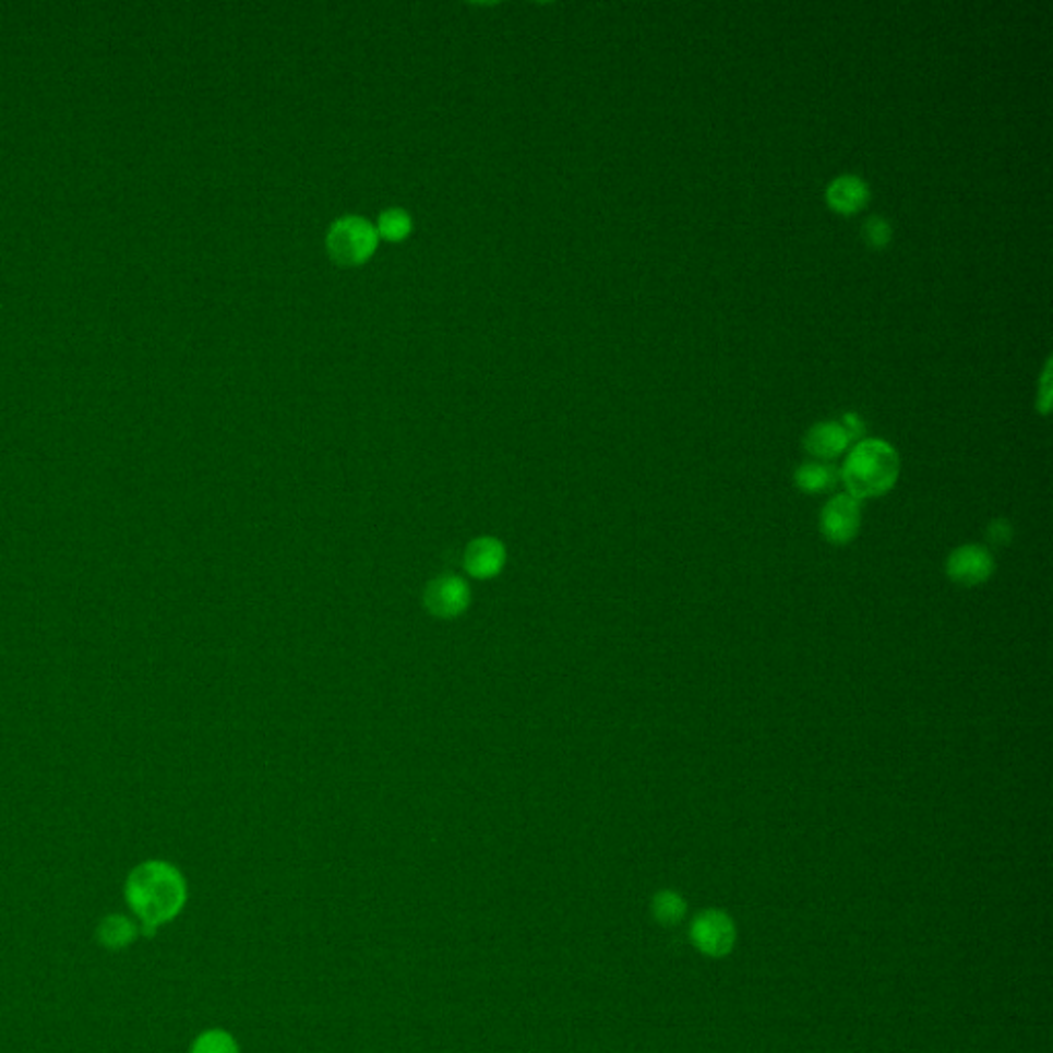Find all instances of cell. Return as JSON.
I'll list each match as a JSON object with an SVG mask.
<instances>
[{"label":"cell","mask_w":1053,"mask_h":1053,"mask_svg":"<svg viewBox=\"0 0 1053 1053\" xmlns=\"http://www.w3.org/2000/svg\"><path fill=\"white\" fill-rule=\"evenodd\" d=\"M424 603L436 618H457L469 606V589L457 576H441L427 587Z\"/></svg>","instance_id":"52a82bcc"},{"label":"cell","mask_w":1053,"mask_h":1053,"mask_svg":"<svg viewBox=\"0 0 1053 1053\" xmlns=\"http://www.w3.org/2000/svg\"><path fill=\"white\" fill-rule=\"evenodd\" d=\"M996 571V560L992 552L978 543H967L953 550L946 558L945 572L950 583L971 589L980 587L992 578Z\"/></svg>","instance_id":"8992f818"},{"label":"cell","mask_w":1053,"mask_h":1053,"mask_svg":"<svg viewBox=\"0 0 1053 1053\" xmlns=\"http://www.w3.org/2000/svg\"><path fill=\"white\" fill-rule=\"evenodd\" d=\"M125 904L141 922V932L153 938L157 929L176 920L188 899L186 878L165 860H146L125 878Z\"/></svg>","instance_id":"6da1fadb"},{"label":"cell","mask_w":1053,"mask_h":1053,"mask_svg":"<svg viewBox=\"0 0 1053 1053\" xmlns=\"http://www.w3.org/2000/svg\"><path fill=\"white\" fill-rule=\"evenodd\" d=\"M839 422H841V427L846 429V432L850 434L852 441H862V436H864V432H866V424H864V420L858 416L857 411L843 414V418H841Z\"/></svg>","instance_id":"d6986e66"},{"label":"cell","mask_w":1053,"mask_h":1053,"mask_svg":"<svg viewBox=\"0 0 1053 1053\" xmlns=\"http://www.w3.org/2000/svg\"><path fill=\"white\" fill-rule=\"evenodd\" d=\"M862 237L871 250H885L893 239L892 223L883 216H869L862 225Z\"/></svg>","instance_id":"9a60e30c"},{"label":"cell","mask_w":1053,"mask_h":1053,"mask_svg":"<svg viewBox=\"0 0 1053 1053\" xmlns=\"http://www.w3.org/2000/svg\"><path fill=\"white\" fill-rule=\"evenodd\" d=\"M825 200L839 215H857L869 204L871 188L860 176L846 173L827 186Z\"/></svg>","instance_id":"9c48e42d"},{"label":"cell","mask_w":1053,"mask_h":1053,"mask_svg":"<svg viewBox=\"0 0 1053 1053\" xmlns=\"http://www.w3.org/2000/svg\"><path fill=\"white\" fill-rule=\"evenodd\" d=\"M141 929L122 913L106 916L97 929V941L108 948H124L136 941Z\"/></svg>","instance_id":"7c38bea8"},{"label":"cell","mask_w":1053,"mask_h":1053,"mask_svg":"<svg viewBox=\"0 0 1053 1053\" xmlns=\"http://www.w3.org/2000/svg\"><path fill=\"white\" fill-rule=\"evenodd\" d=\"M690 938L702 955L720 959L731 953L737 941V929L727 911L704 910L694 918Z\"/></svg>","instance_id":"277c9868"},{"label":"cell","mask_w":1053,"mask_h":1053,"mask_svg":"<svg viewBox=\"0 0 1053 1053\" xmlns=\"http://www.w3.org/2000/svg\"><path fill=\"white\" fill-rule=\"evenodd\" d=\"M862 525V502L848 492L825 502L819 515V531L834 546H848L857 539Z\"/></svg>","instance_id":"5b68a950"},{"label":"cell","mask_w":1053,"mask_h":1053,"mask_svg":"<svg viewBox=\"0 0 1053 1053\" xmlns=\"http://www.w3.org/2000/svg\"><path fill=\"white\" fill-rule=\"evenodd\" d=\"M838 469L834 465L823 464V462L803 464L794 471L797 488L804 494H811V496L831 492L838 486Z\"/></svg>","instance_id":"8fae6325"},{"label":"cell","mask_w":1053,"mask_h":1053,"mask_svg":"<svg viewBox=\"0 0 1053 1053\" xmlns=\"http://www.w3.org/2000/svg\"><path fill=\"white\" fill-rule=\"evenodd\" d=\"M1050 408H1052V360H1048L1043 369L1039 392H1037V410L1041 414H1050Z\"/></svg>","instance_id":"ac0fdd59"},{"label":"cell","mask_w":1053,"mask_h":1053,"mask_svg":"<svg viewBox=\"0 0 1053 1053\" xmlns=\"http://www.w3.org/2000/svg\"><path fill=\"white\" fill-rule=\"evenodd\" d=\"M190 1053H239V1048L231 1033L213 1029L196 1037Z\"/></svg>","instance_id":"5bb4252c"},{"label":"cell","mask_w":1053,"mask_h":1053,"mask_svg":"<svg viewBox=\"0 0 1053 1053\" xmlns=\"http://www.w3.org/2000/svg\"><path fill=\"white\" fill-rule=\"evenodd\" d=\"M653 916L661 926H678L687 913V904L678 892H659L653 897Z\"/></svg>","instance_id":"4fadbf2b"},{"label":"cell","mask_w":1053,"mask_h":1053,"mask_svg":"<svg viewBox=\"0 0 1053 1053\" xmlns=\"http://www.w3.org/2000/svg\"><path fill=\"white\" fill-rule=\"evenodd\" d=\"M850 443L852 439L839 420H825L813 424L804 434L803 441L804 451L823 464L838 459L839 455L846 453Z\"/></svg>","instance_id":"ba28073f"},{"label":"cell","mask_w":1053,"mask_h":1053,"mask_svg":"<svg viewBox=\"0 0 1053 1053\" xmlns=\"http://www.w3.org/2000/svg\"><path fill=\"white\" fill-rule=\"evenodd\" d=\"M506 560L504 546L494 537H478L467 546L464 566L474 578H492L496 576Z\"/></svg>","instance_id":"30bf717a"},{"label":"cell","mask_w":1053,"mask_h":1053,"mask_svg":"<svg viewBox=\"0 0 1053 1053\" xmlns=\"http://www.w3.org/2000/svg\"><path fill=\"white\" fill-rule=\"evenodd\" d=\"M899 455L881 439L858 441L839 469V480L854 499H878L893 490L899 478Z\"/></svg>","instance_id":"7a4b0ae2"},{"label":"cell","mask_w":1053,"mask_h":1053,"mask_svg":"<svg viewBox=\"0 0 1053 1053\" xmlns=\"http://www.w3.org/2000/svg\"><path fill=\"white\" fill-rule=\"evenodd\" d=\"M985 537L994 548H1006L1015 537V529L1006 518H994L985 529Z\"/></svg>","instance_id":"e0dca14e"},{"label":"cell","mask_w":1053,"mask_h":1053,"mask_svg":"<svg viewBox=\"0 0 1053 1053\" xmlns=\"http://www.w3.org/2000/svg\"><path fill=\"white\" fill-rule=\"evenodd\" d=\"M411 229L410 216L404 211H387L379 218V235L390 241H402Z\"/></svg>","instance_id":"2e32d148"},{"label":"cell","mask_w":1053,"mask_h":1053,"mask_svg":"<svg viewBox=\"0 0 1053 1053\" xmlns=\"http://www.w3.org/2000/svg\"><path fill=\"white\" fill-rule=\"evenodd\" d=\"M376 248V231L358 216L339 218L327 235V251L339 266H358Z\"/></svg>","instance_id":"3957f363"}]
</instances>
